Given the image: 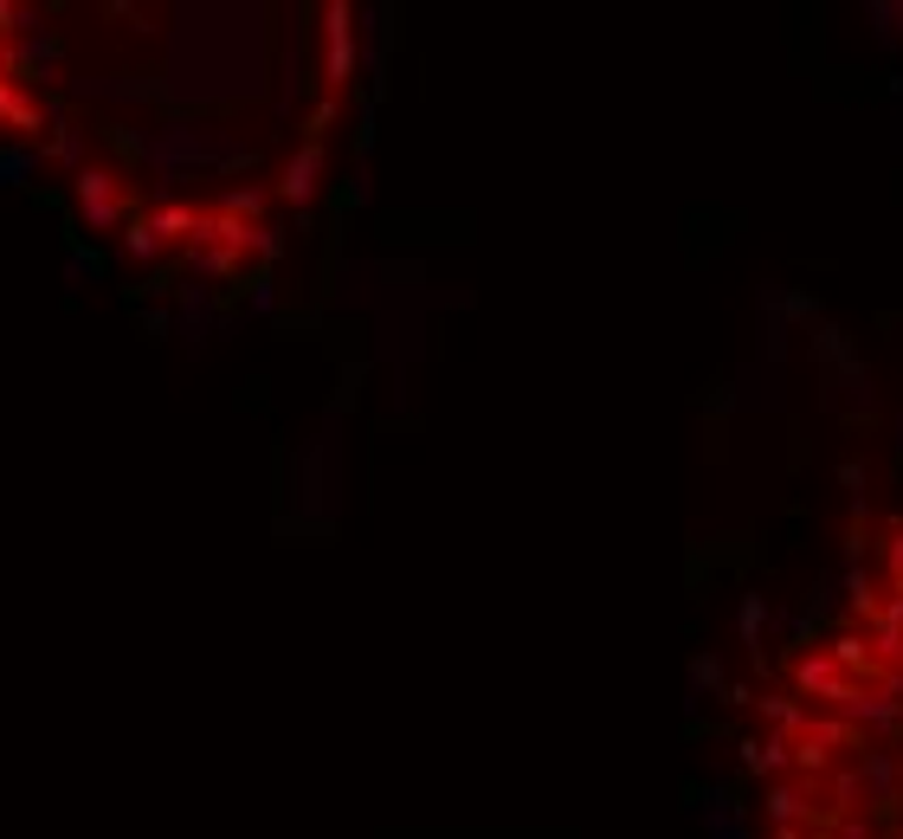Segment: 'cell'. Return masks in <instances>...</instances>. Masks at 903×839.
<instances>
[{"label":"cell","mask_w":903,"mask_h":839,"mask_svg":"<svg viewBox=\"0 0 903 839\" xmlns=\"http://www.w3.org/2000/svg\"><path fill=\"white\" fill-rule=\"evenodd\" d=\"M755 839H903V504L865 510L827 608L761 665Z\"/></svg>","instance_id":"cell-1"},{"label":"cell","mask_w":903,"mask_h":839,"mask_svg":"<svg viewBox=\"0 0 903 839\" xmlns=\"http://www.w3.org/2000/svg\"><path fill=\"white\" fill-rule=\"evenodd\" d=\"M123 143L136 155H149L162 175L194 182V175H246L259 168V149H246L220 123H194V116H168L155 130H123Z\"/></svg>","instance_id":"cell-2"},{"label":"cell","mask_w":903,"mask_h":839,"mask_svg":"<svg viewBox=\"0 0 903 839\" xmlns=\"http://www.w3.org/2000/svg\"><path fill=\"white\" fill-rule=\"evenodd\" d=\"M72 188H77V214H84V227L91 232H111L116 220H123V182H116L111 168H77L72 175Z\"/></svg>","instance_id":"cell-3"},{"label":"cell","mask_w":903,"mask_h":839,"mask_svg":"<svg viewBox=\"0 0 903 839\" xmlns=\"http://www.w3.org/2000/svg\"><path fill=\"white\" fill-rule=\"evenodd\" d=\"M59 59H65V45H59L52 27H33V33H20L13 45H7V72H13V84H39L45 72H59Z\"/></svg>","instance_id":"cell-4"},{"label":"cell","mask_w":903,"mask_h":839,"mask_svg":"<svg viewBox=\"0 0 903 839\" xmlns=\"http://www.w3.org/2000/svg\"><path fill=\"white\" fill-rule=\"evenodd\" d=\"M45 149L39 143H0V188H33Z\"/></svg>","instance_id":"cell-5"},{"label":"cell","mask_w":903,"mask_h":839,"mask_svg":"<svg viewBox=\"0 0 903 839\" xmlns=\"http://www.w3.org/2000/svg\"><path fill=\"white\" fill-rule=\"evenodd\" d=\"M0 123H13V130H39V104H27V91L7 77L0 84Z\"/></svg>","instance_id":"cell-6"},{"label":"cell","mask_w":903,"mask_h":839,"mask_svg":"<svg viewBox=\"0 0 903 839\" xmlns=\"http://www.w3.org/2000/svg\"><path fill=\"white\" fill-rule=\"evenodd\" d=\"M39 149L45 155H59V162H65V168H84V130H72V123H59V136H52V143H39Z\"/></svg>","instance_id":"cell-7"},{"label":"cell","mask_w":903,"mask_h":839,"mask_svg":"<svg viewBox=\"0 0 903 839\" xmlns=\"http://www.w3.org/2000/svg\"><path fill=\"white\" fill-rule=\"evenodd\" d=\"M123 252H129V259H143V266L162 252V239H155L149 220H129V227H123Z\"/></svg>","instance_id":"cell-8"},{"label":"cell","mask_w":903,"mask_h":839,"mask_svg":"<svg viewBox=\"0 0 903 839\" xmlns=\"http://www.w3.org/2000/svg\"><path fill=\"white\" fill-rule=\"evenodd\" d=\"M7 77H13V72H7V52H0V84H7Z\"/></svg>","instance_id":"cell-9"}]
</instances>
